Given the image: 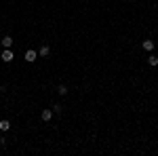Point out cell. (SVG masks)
<instances>
[{
  "mask_svg": "<svg viewBox=\"0 0 158 156\" xmlns=\"http://www.w3.org/2000/svg\"><path fill=\"white\" fill-rule=\"evenodd\" d=\"M53 114H55V112H53L51 108H44V110H42V114H40V118H42L44 122H49V120L53 118Z\"/></svg>",
  "mask_w": 158,
  "mask_h": 156,
  "instance_id": "3957f363",
  "label": "cell"
},
{
  "mask_svg": "<svg viewBox=\"0 0 158 156\" xmlns=\"http://www.w3.org/2000/svg\"><path fill=\"white\" fill-rule=\"evenodd\" d=\"M57 93H59V95H68V86H66V84H59V86H57Z\"/></svg>",
  "mask_w": 158,
  "mask_h": 156,
  "instance_id": "ba28073f",
  "label": "cell"
},
{
  "mask_svg": "<svg viewBox=\"0 0 158 156\" xmlns=\"http://www.w3.org/2000/svg\"><path fill=\"white\" fill-rule=\"evenodd\" d=\"M11 129V122L8 120H0V131H8Z\"/></svg>",
  "mask_w": 158,
  "mask_h": 156,
  "instance_id": "52a82bcc",
  "label": "cell"
},
{
  "mask_svg": "<svg viewBox=\"0 0 158 156\" xmlns=\"http://www.w3.org/2000/svg\"><path fill=\"white\" fill-rule=\"evenodd\" d=\"M49 53H51V49L44 44V46H40V51H38V55L40 57H49Z\"/></svg>",
  "mask_w": 158,
  "mask_h": 156,
  "instance_id": "8992f818",
  "label": "cell"
},
{
  "mask_svg": "<svg viewBox=\"0 0 158 156\" xmlns=\"http://www.w3.org/2000/svg\"><path fill=\"white\" fill-rule=\"evenodd\" d=\"M2 46H4V49H11V46H13V38H11V36H4V38H2Z\"/></svg>",
  "mask_w": 158,
  "mask_h": 156,
  "instance_id": "5b68a950",
  "label": "cell"
},
{
  "mask_svg": "<svg viewBox=\"0 0 158 156\" xmlns=\"http://www.w3.org/2000/svg\"><path fill=\"white\" fill-rule=\"evenodd\" d=\"M53 112H55V114H61V112H63V106H61V103H55V106H53Z\"/></svg>",
  "mask_w": 158,
  "mask_h": 156,
  "instance_id": "9c48e42d",
  "label": "cell"
},
{
  "mask_svg": "<svg viewBox=\"0 0 158 156\" xmlns=\"http://www.w3.org/2000/svg\"><path fill=\"white\" fill-rule=\"evenodd\" d=\"M13 57H15V55H13V51H11V49H4V51L0 53V59H2L4 63H11V61H13Z\"/></svg>",
  "mask_w": 158,
  "mask_h": 156,
  "instance_id": "6da1fadb",
  "label": "cell"
},
{
  "mask_svg": "<svg viewBox=\"0 0 158 156\" xmlns=\"http://www.w3.org/2000/svg\"><path fill=\"white\" fill-rule=\"evenodd\" d=\"M38 59V51H34V49H30V51H25V61H36Z\"/></svg>",
  "mask_w": 158,
  "mask_h": 156,
  "instance_id": "7a4b0ae2",
  "label": "cell"
},
{
  "mask_svg": "<svg viewBox=\"0 0 158 156\" xmlns=\"http://www.w3.org/2000/svg\"><path fill=\"white\" fill-rule=\"evenodd\" d=\"M148 63H150L152 68H154V66H158V57H154V55H152V57H148Z\"/></svg>",
  "mask_w": 158,
  "mask_h": 156,
  "instance_id": "30bf717a",
  "label": "cell"
},
{
  "mask_svg": "<svg viewBox=\"0 0 158 156\" xmlns=\"http://www.w3.org/2000/svg\"><path fill=\"white\" fill-rule=\"evenodd\" d=\"M141 46H143L146 51H154V46H156V44H154V40H143V44H141Z\"/></svg>",
  "mask_w": 158,
  "mask_h": 156,
  "instance_id": "277c9868",
  "label": "cell"
}]
</instances>
